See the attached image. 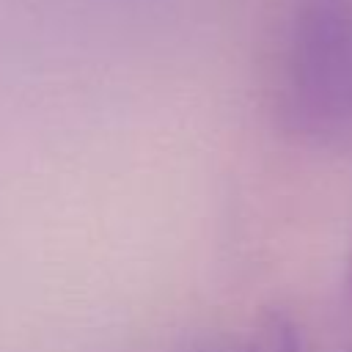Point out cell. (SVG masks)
Wrapping results in <instances>:
<instances>
[{
    "instance_id": "obj_1",
    "label": "cell",
    "mask_w": 352,
    "mask_h": 352,
    "mask_svg": "<svg viewBox=\"0 0 352 352\" xmlns=\"http://www.w3.org/2000/svg\"><path fill=\"white\" fill-rule=\"evenodd\" d=\"M283 96L311 126L352 121V6L346 0H302L283 36Z\"/></svg>"
}]
</instances>
